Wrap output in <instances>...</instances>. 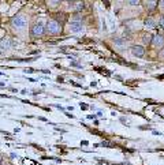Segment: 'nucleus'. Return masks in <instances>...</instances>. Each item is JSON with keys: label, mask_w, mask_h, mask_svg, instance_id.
Listing matches in <instances>:
<instances>
[{"label": "nucleus", "mask_w": 164, "mask_h": 165, "mask_svg": "<svg viewBox=\"0 0 164 165\" xmlns=\"http://www.w3.org/2000/svg\"><path fill=\"white\" fill-rule=\"evenodd\" d=\"M45 30L49 34L52 36H56V34H60L62 33V30H63V26L59 23L58 21H55V19H49L47 22V26H45Z\"/></svg>", "instance_id": "f257e3e1"}, {"label": "nucleus", "mask_w": 164, "mask_h": 165, "mask_svg": "<svg viewBox=\"0 0 164 165\" xmlns=\"http://www.w3.org/2000/svg\"><path fill=\"white\" fill-rule=\"evenodd\" d=\"M26 23H28V21H26V18L23 15H15V17L11 19V26H13L14 29H23Z\"/></svg>", "instance_id": "f03ea898"}, {"label": "nucleus", "mask_w": 164, "mask_h": 165, "mask_svg": "<svg viewBox=\"0 0 164 165\" xmlns=\"http://www.w3.org/2000/svg\"><path fill=\"white\" fill-rule=\"evenodd\" d=\"M30 34L33 37H36V38L43 37L44 34H45V26H43L41 23H34L30 29Z\"/></svg>", "instance_id": "7ed1b4c3"}, {"label": "nucleus", "mask_w": 164, "mask_h": 165, "mask_svg": "<svg viewBox=\"0 0 164 165\" xmlns=\"http://www.w3.org/2000/svg\"><path fill=\"white\" fill-rule=\"evenodd\" d=\"M151 44L155 49H161L164 47V34H155L152 37Z\"/></svg>", "instance_id": "20e7f679"}, {"label": "nucleus", "mask_w": 164, "mask_h": 165, "mask_svg": "<svg viewBox=\"0 0 164 165\" xmlns=\"http://www.w3.org/2000/svg\"><path fill=\"white\" fill-rule=\"evenodd\" d=\"M82 30H84V25H82V22L79 21H74L70 23V32L73 33H81Z\"/></svg>", "instance_id": "39448f33"}, {"label": "nucleus", "mask_w": 164, "mask_h": 165, "mask_svg": "<svg viewBox=\"0 0 164 165\" xmlns=\"http://www.w3.org/2000/svg\"><path fill=\"white\" fill-rule=\"evenodd\" d=\"M10 48H11V40L8 37H3V38L0 40V51H2V53L8 51Z\"/></svg>", "instance_id": "423d86ee"}, {"label": "nucleus", "mask_w": 164, "mask_h": 165, "mask_svg": "<svg viewBox=\"0 0 164 165\" xmlns=\"http://www.w3.org/2000/svg\"><path fill=\"white\" fill-rule=\"evenodd\" d=\"M131 53L134 56H137V58H142L145 55V49L144 47H141V45H133L131 47Z\"/></svg>", "instance_id": "0eeeda50"}, {"label": "nucleus", "mask_w": 164, "mask_h": 165, "mask_svg": "<svg viewBox=\"0 0 164 165\" xmlns=\"http://www.w3.org/2000/svg\"><path fill=\"white\" fill-rule=\"evenodd\" d=\"M159 4V0H144V6L146 10H155Z\"/></svg>", "instance_id": "6e6552de"}, {"label": "nucleus", "mask_w": 164, "mask_h": 165, "mask_svg": "<svg viewBox=\"0 0 164 165\" xmlns=\"http://www.w3.org/2000/svg\"><path fill=\"white\" fill-rule=\"evenodd\" d=\"M144 26H145V29H155L156 28V22L152 19V18H148L146 21H145V23H144Z\"/></svg>", "instance_id": "1a4fd4ad"}, {"label": "nucleus", "mask_w": 164, "mask_h": 165, "mask_svg": "<svg viewBox=\"0 0 164 165\" xmlns=\"http://www.w3.org/2000/svg\"><path fill=\"white\" fill-rule=\"evenodd\" d=\"M55 21H58L59 22V23H64V22L67 21V15L64 14V12H60V14H58L56 15V19H55Z\"/></svg>", "instance_id": "9d476101"}, {"label": "nucleus", "mask_w": 164, "mask_h": 165, "mask_svg": "<svg viewBox=\"0 0 164 165\" xmlns=\"http://www.w3.org/2000/svg\"><path fill=\"white\" fill-rule=\"evenodd\" d=\"M152 34H149V33H145V34L142 36V42L145 45H148V44H151V41H152Z\"/></svg>", "instance_id": "9b49d317"}, {"label": "nucleus", "mask_w": 164, "mask_h": 165, "mask_svg": "<svg viewBox=\"0 0 164 165\" xmlns=\"http://www.w3.org/2000/svg\"><path fill=\"white\" fill-rule=\"evenodd\" d=\"M62 0H48V6L52 7V8H55V7H58L59 4H60Z\"/></svg>", "instance_id": "f8f14e48"}, {"label": "nucleus", "mask_w": 164, "mask_h": 165, "mask_svg": "<svg viewBox=\"0 0 164 165\" xmlns=\"http://www.w3.org/2000/svg\"><path fill=\"white\" fill-rule=\"evenodd\" d=\"M127 3L130 6H138L141 3V0H127Z\"/></svg>", "instance_id": "ddd939ff"}, {"label": "nucleus", "mask_w": 164, "mask_h": 165, "mask_svg": "<svg viewBox=\"0 0 164 165\" xmlns=\"http://www.w3.org/2000/svg\"><path fill=\"white\" fill-rule=\"evenodd\" d=\"M82 8H84V3H82V2H79V3H78V4L75 6V11L78 12V11H81Z\"/></svg>", "instance_id": "4468645a"}, {"label": "nucleus", "mask_w": 164, "mask_h": 165, "mask_svg": "<svg viewBox=\"0 0 164 165\" xmlns=\"http://www.w3.org/2000/svg\"><path fill=\"white\" fill-rule=\"evenodd\" d=\"M160 26H161V28L164 29V17L160 18Z\"/></svg>", "instance_id": "2eb2a0df"}, {"label": "nucleus", "mask_w": 164, "mask_h": 165, "mask_svg": "<svg viewBox=\"0 0 164 165\" xmlns=\"http://www.w3.org/2000/svg\"><path fill=\"white\" fill-rule=\"evenodd\" d=\"M160 56H161V59H164V47L161 48V51H160Z\"/></svg>", "instance_id": "dca6fc26"}, {"label": "nucleus", "mask_w": 164, "mask_h": 165, "mask_svg": "<svg viewBox=\"0 0 164 165\" xmlns=\"http://www.w3.org/2000/svg\"><path fill=\"white\" fill-rule=\"evenodd\" d=\"M159 6H160V7H163V8H164V0H160V2H159Z\"/></svg>", "instance_id": "f3484780"}, {"label": "nucleus", "mask_w": 164, "mask_h": 165, "mask_svg": "<svg viewBox=\"0 0 164 165\" xmlns=\"http://www.w3.org/2000/svg\"><path fill=\"white\" fill-rule=\"evenodd\" d=\"M0 165H3V158H2V156H0Z\"/></svg>", "instance_id": "a211bd4d"}, {"label": "nucleus", "mask_w": 164, "mask_h": 165, "mask_svg": "<svg viewBox=\"0 0 164 165\" xmlns=\"http://www.w3.org/2000/svg\"><path fill=\"white\" fill-rule=\"evenodd\" d=\"M67 2H71V3H75L77 0H67Z\"/></svg>", "instance_id": "6ab92c4d"}]
</instances>
